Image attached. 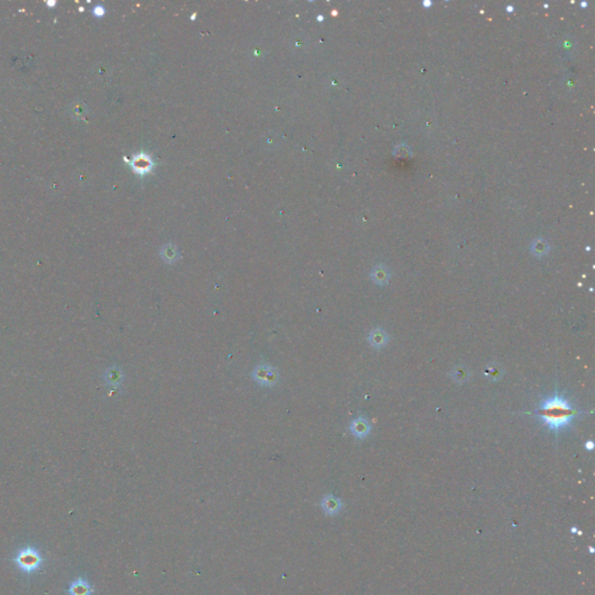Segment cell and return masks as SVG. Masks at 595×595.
Masks as SVG:
<instances>
[{
  "label": "cell",
  "mask_w": 595,
  "mask_h": 595,
  "mask_svg": "<svg viewBox=\"0 0 595 595\" xmlns=\"http://www.w3.org/2000/svg\"><path fill=\"white\" fill-rule=\"evenodd\" d=\"M578 409L572 407L571 404L560 394L556 393L540 404L535 412V416L542 421L544 426L558 434L559 430L571 426L572 420L579 415Z\"/></svg>",
  "instance_id": "cell-1"
},
{
  "label": "cell",
  "mask_w": 595,
  "mask_h": 595,
  "mask_svg": "<svg viewBox=\"0 0 595 595\" xmlns=\"http://www.w3.org/2000/svg\"><path fill=\"white\" fill-rule=\"evenodd\" d=\"M15 562H17L18 566L20 567L22 571L30 573V572H34L40 567L42 558L35 549L27 548L22 549V550L19 552L17 558H15Z\"/></svg>",
  "instance_id": "cell-2"
},
{
  "label": "cell",
  "mask_w": 595,
  "mask_h": 595,
  "mask_svg": "<svg viewBox=\"0 0 595 595\" xmlns=\"http://www.w3.org/2000/svg\"><path fill=\"white\" fill-rule=\"evenodd\" d=\"M253 379L262 386L272 387V386L277 385L278 380H279V372L271 365L261 364L255 368L253 372Z\"/></svg>",
  "instance_id": "cell-3"
},
{
  "label": "cell",
  "mask_w": 595,
  "mask_h": 595,
  "mask_svg": "<svg viewBox=\"0 0 595 595\" xmlns=\"http://www.w3.org/2000/svg\"><path fill=\"white\" fill-rule=\"evenodd\" d=\"M370 429L371 427L369 421L363 416L357 417V419L354 420L353 423L350 424V430L353 432V435L356 436L357 438L366 437V436L369 435Z\"/></svg>",
  "instance_id": "cell-4"
},
{
  "label": "cell",
  "mask_w": 595,
  "mask_h": 595,
  "mask_svg": "<svg viewBox=\"0 0 595 595\" xmlns=\"http://www.w3.org/2000/svg\"><path fill=\"white\" fill-rule=\"evenodd\" d=\"M131 167H133L134 171L138 173V175H144V173L149 172L150 170H152L153 162L145 154H140V155L135 156L133 158V161H131Z\"/></svg>",
  "instance_id": "cell-5"
},
{
  "label": "cell",
  "mask_w": 595,
  "mask_h": 595,
  "mask_svg": "<svg viewBox=\"0 0 595 595\" xmlns=\"http://www.w3.org/2000/svg\"><path fill=\"white\" fill-rule=\"evenodd\" d=\"M104 379L106 384L111 386H119L123 381V372L118 366H112L104 373Z\"/></svg>",
  "instance_id": "cell-6"
},
{
  "label": "cell",
  "mask_w": 595,
  "mask_h": 595,
  "mask_svg": "<svg viewBox=\"0 0 595 595\" xmlns=\"http://www.w3.org/2000/svg\"><path fill=\"white\" fill-rule=\"evenodd\" d=\"M161 257H162V260H163L165 263H168V264L175 263L179 260L178 249H177V246L175 244L169 243V244L164 245L163 248H162Z\"/></svg>",
  "instance_id": "cell-7"
},
{
  "label": "cell",
  "mask_w": 595,
  "mask_h": 595,
  "mask_svg": "<svg viewBox=\"0 0 595 595\" xmlns=\"http://www.w3.org/2000/svg\"><path fill=\"white\" fill-rule=\"evenodd\" d=\"M387 335H386V333L382 329H374L369 334L370 344L373 348H377V349L384 346L386 343H387Z\"/></svg>",
  "instance_id": "cell-8"
},
{
  "label": "cell",
  "mask_w": 595,
  "mask_h": 595,
  "mask_svg": "<svg viewBox=\"0 0 595 595\" xmlns=\"http://www.w3.org/2000/svg\"><path fill=\"white\" fill-rule=\"evenodd\" d=\"M92 593V589L90 585H88L87 581H85L84 579H77L76 581H73L71 583V587H70V594L71 595H91Z\"/></svg>",
  "instance_id": "cell-9"
},
{
  "label": "cell",
  "mask_w": 595,
  "mask_h": 595,
  "mask_svg": "<svg viewBox=\"0 0 595 595\" xmlns=\"http://www.w3.org/2000/svg\"><path fill=\"white\" fill-rule=\"evenodd\" d=\"M323 511L327 514H335L341 509V501L336 499L333 495H327L323 498L321 502Z\"/></svg>",
  "instance_id": "cell-10"
},
{
  "label": "cell",
  "mask_w": 595,
  "mask_h": 595,
  "mask_svg": "<svg viewBox=\"0 0 595 595\" xmlns=\"http://www.w3.org/2000/svg\"><path fill=\"white\" fill-rule=\"evenodd\" d=\"M372 279L374 280V283H377L378 285H386L389 280V272L385 266H374V269L372 270Z\"/></svg>",
  "instance_id": "cell-11"
},
{
  "label": "cell",
  "mask_w": 595,
  "mask_h": 595,
  "mask_svg": "<svg viewBox=\"0 0 595 595\" xmlns=\"http://www.w3.org/2000/svg\"><path fill=\"white\" fill-rule=\"evenodd\" d=\"M531 250L532 253L537 256H543V255H546L549 250V246L546 242L543 241V239H537L534 243H532L531 245Z\"/></svg>",
  "instance_id": "cell-12"
},
{
  "label": "cell",
  "mask_w": 595,
  "mask_h": 595,
  "mask_svg": "<svg viewBox=\"0 0 595 595\" xmlns=\"http://www.w3.org/2000/svg\"><path fill=\"white\" fill-rule=\"evenodd\" d=\"M453 377L457 381H464L469 378V371L464 366H458L453 371Z\"/></svg>",
  "instance_id": "cell-13"
},
{
  "label": "cell",
  "mask_w": 595,
  "mask_h": 595,
  "mask_svg": "<svg viewBox=\"0 0 595 595\" xmlns=\"http://www.w3.org/2000/svg\"><path fill=\"white\" fill-rule=\"evenodd\" d=\"M486 376L488 377H492L494 376V378H499L500 376V369L499 368H488L487 371H486Z\"/></svg>",
  "instance_id": "cell-14"
},
{
  "label": "cell",
  "mask_w": 595,
  "mask_h": 595,
  "mask_svg": "<svg viewBox=\"0 0 595 595\" xmlns=\"http://www.w3.org/2000/svg\"><path fill=\"white\" fill-rule=\"evenodd\" d=\"M93 14L95 15V17L100 18L105 14V10H104V7H102V6H96V7H94V10H93Z\"/></svg>",
  "instance_id": "cell-15"
},
{
  "label": "cell",
  "mask_w": 595,
  "mask_h": 595,
  "mask_svg": "<svg viewBox=\"0 0 595 595\" xmlns=\"http://www.w3.org/2000/svg\"><path fill=\"white\" fill-rule=\"evenodd\" d=\"M585 447H586L587 449H588V450H592V448H593V443H592V440H588V442H587V443L585 444Z\"/></svg>",
  "instance_id": "cell-16"
},
{
  "label": "cell",
  "mask_w": 595,
  "mask_h": 595,
  "mask_svg": "<svg viewBox=\"0 0 595 595\" xmlns=\"http://www.w3.org/2000/svg\"><path fill=\"white\" fill-rule=\"evenodd\" d=\"M47 5L48 6H54V5H56V3L55 2H48Z\"/></svg>",
  "instance_id": "cell-17"
}]
</instances>
